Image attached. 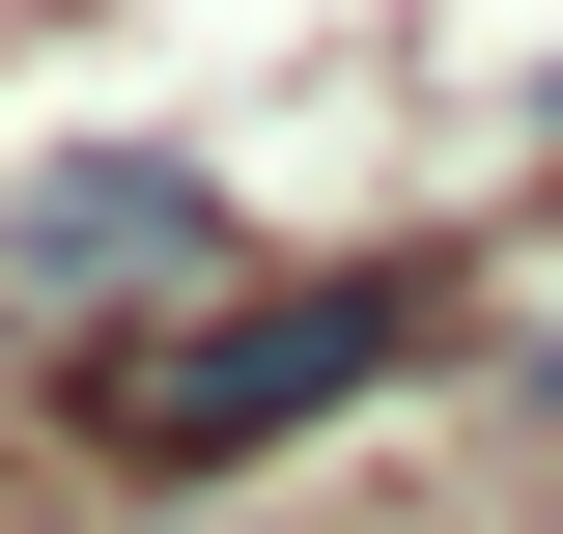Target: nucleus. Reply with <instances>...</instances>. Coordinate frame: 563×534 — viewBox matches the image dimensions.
Returning a JSON list of instances; mask_svg holds the SVG:
<instances>
[{
	"label": "nucleus",
	"mask_w": 563,
	"mask_h": 534,
	"mask_svg": "<svg viewBox=\"0 0 563 534\" xmlns=\"http://www.w3.org/2000/svg\"><path fill=\"white\" fill-rule=\"evenodd\" d=\"M198 169H141V141H113V169H57V198H29V225H0V281H29V310H113V281H198Z\"/></svg>",
	"instance_id": "nucleus-2"
},
{
	"label": "nucleus",
	"mask_w": 563,
	"mask_h": 534,
	"mask_svg": "<svg viewBox=\"0 0 563 534\" xmlns=\"http://www.w3.org/2000/svg\"><path fill=\"white\" fill-rule=\"evenodd\" d=\"M395 337H422V281H254V310H198V337H113V366H85V450H141V478H254V450H310Z\"/></svg>",
	"instance_id": "nucleus-1"
}]
</instances>
